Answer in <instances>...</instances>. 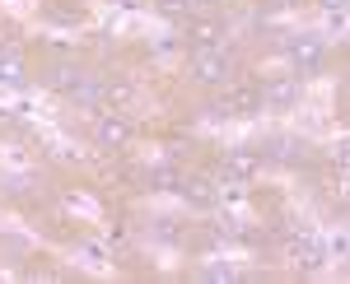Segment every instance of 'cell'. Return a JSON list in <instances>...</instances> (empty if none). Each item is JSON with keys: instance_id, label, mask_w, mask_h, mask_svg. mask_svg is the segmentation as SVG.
Masks as SVG:
<instances>
[{"instance_id": "30bf717a", "label": "cell", "mask_w": 350, "mask_h": 284, "mask_svg": "<svg viewBox=\"0 0 350 284\" xmlns=\"http://www.w3.org/2000/svg\"><path fill=\"white\" fill-rule=\"evenodd\" d=\"M52 89H61V94H75L84 84V75H80V66H52Z\"/></svg>"}, {"instance_id": "ba28073f", "label": "cell", "mask_w": 350, "mask_h": 284, "mask_svg": "<svg viewBox=\"0 0 350 284\" xmlns=\"http://www.w3.org/2000/svg\"><path fill=\"white\" fill-rule=\"evenodd\" d=\"M98 145H103V150H126V145H131V122H126L122 112H108V117L98 122Z\"/></svg>"}, {"instance_id": "8fae6325", "label": "cell", "mask_w": 350, "mask_h": 284, "mask_svg": "<svg viewBox=\"0 0 350 284\" xmlns=\"http://www.w3.org/2000/svg\"><path fill=\"white\" fill-rule=\"evenodd\" d=\"M47 19H52V24H84V10L80 5H66V0H47Z\"/></svg>"}, {"instance_id": "9c48e42d", "label": "cell", "mask_w": 350, "mask_h": 284, "mask_svg": "<svg viewBox=\"0 0 350 284\" xmlns=\"http://www.w3.org/2000/svg\"><path fill=\"white\" fill-rule=\"evenodd\" d=\"M295 98H299V75H275L267 89H262V103L280 107V112H285V107H295Z\"/></svg>"}, {"instance_id": "7c38bea8", "label": "cell", "mask_w": 350, "mask_h": 284, "mask_svg": "<svg viewBox=\"0 0 350 284\" xmlns=\"http://www.w3.org/2000/svg\"><path fill=\"white\" fill-rule=\"evenodd\" d=\"M271 158H280V163H304V158H308V145H304V140H275V145H271Z\"/></svg>"}, {"instance_id": "5bb4252c", "label": "cell", "mask_w": 350, "mask_h": 284, "mask_svg": "<svg viewBox=\"0 0 350 284\" xmlns=\"http://www.w3.org/2000/svg\"><path fill=\"white\" fill-rule=\"evenodd\" d=\"M159 14L173 19V24H183V19H187V0H159Z\"/></svg>"}, {"instance_id": "ffe728a7", "label": "cell", "mask_w": 350, "mask_h": 284, "mask_svg": "<svg viewBox=\"0 0 350 284\" xmlns=\"http://www.w3.org/2000/svg\"><path fill=\"white\" fill-rule=\"evenodd\" d=\"M267 5H275V10H285V5H299V0H267Z\"/></svg>"}, {"instance_id": "8992f818", "label": "cell", "mask_w": 350, "mask_h": 284, "mask_svg": "<svg viewBox=\"0 0 350 284\" xmlns=\"http://www.w3.org/2000/svg\"><path fill=\"white\" fill-rule=\"evenodd\" d=\"M178 191H183V201H187L191 210H215V201H219V186L211 178H183Z\"/></svg>"}, {"instance_id": "6da1fadb", "label": "cell", "mask_w": 350, "mask_h": 284, "mask_svg": "<svg viewBox=\"0 0 350 284\" xmlns=\"http://www.w3.org/2000/svg\"><path fill=\"white\" fill-rule=\"evenodd\" d=\"M262 173V154L257 150H229L224 163H219V178H224V191H239L243 182H252Z\"/></svg>"}, {"instance_id": "277c9868", "label": "cell", "mask_w": 350, "mask_h": 284, "mask_svg": "<svg viewBox=\"0 0 350 284\" xmlns=\"http://www.w3.org/2000/svg\"><path fill=\"white\" fill-rule=\"evenodd\" d=\"M285 52L295 56V75L299 79H308V75L323 70V42H318V38H290Z\"/></svg>"}, {"instance_id": "ac0fdd59", "label": "cell", "mask_w": 350, "mask_h": 284, "mask_svg": "<svg viewBox=\"0 0 350 284\" xmlns=\"http://www.w3.org/2000/svg\"><path fill=\"white\" fill-rule=\"evenodd\" d=\"M346 5H350V0H323L327 14H346Z\"/></svg>"}, {"instance_id": "9a60e30c", "label": "cell", "mask_w": 350, "mask_h": 284, "mask_svg": "<svg viewBox=\"0 0 350 284\" xmlns=\"http://www.w3.org/2000/svg\"><path fill=\"white\" fill-rule=\"evenodd\" d=\"M103 98H108V103H126V98H131V84H126V79H117V84L103 89Z\"/></svg>"}, {"instance_id": "4fadbf2b", "label": "cell", "mask_w": 350, "mask_h": 284, "mask_svg": "<svg viewBox=\"0 0 350 284\" xmlns=\"http://www.w3.org/2000/svg\"><path fill=\"white\" fill-rule=\"evenodd\" d=\"M178 182H183V173H178L173 163H159V168H150V191H178Z\"/></svg>"}, {"instance_id": "44dd1931", "label": "cell", "mask_w": 350, "mask_h": 284, "mask_svg": "<svg viewBox=\"0 0 350 284\" xmlns=\"http://www.w3.org/2000/svg\"><path fill=\"white\" fill-rule=\"evenodd\" d=\"M117 5H131V0H117Z\"/></svg>"}, {"instance_id": "e0dca14e", "label": "cell", "mask_w": 350, "mask_h": 284, "mask_svg": "<svg viewBox=\"0 0 350 284\" xmlns=\"http://www.w3.org/2000/svg\"><path fill=\"white\" fill-rule=\"evenodd\" d=\"M346 252H350V242H346V233H336V242H332V257H336V261H346Z\"/></svg>"}, {"instance_id": "3957f363", "label": "cell", "mask_w": 350, "mask_h": 284, "mask_svg": "<svg viewBox=\"0 0 350 284\" xmlns=\"http://www.w3.org/2000/svg\"><path fill=\"white\" fill-rule=\"evenodd\" d=\"M191 75L201 79V84H224L229 79V56L219 52V47H196L191 52Z\"/></svg>"}, {"instance_id": "52a82bcc", "label": "cell", "mask_w": 350, "mask_h": 284, "mask_svg": "<svg viewBox=\"0 0 350 284\" xmlns=\"http://www.w3.org/2000/svg\"><path fill=\"white\" fill-rule=\"evenodd\" d=\"M183 28H187L191 47H219V42H224V24L211 19V14H201V19H183Z\"/></svg>"}, {"instance_id": "5b68a950", "label": "cell", "mask_w": 350, "mask_h": 284, "mask_svg": "<svg viewBox=\"0 0 350 284\" xmlns=\"http://www.w3.org/2000/svg\"><path fill=\"white\" fill-rule=\"evenodd\" d=\"M285 261H290L295 270H318V266H323V247H318V238L295 233V238L285 242Z\"/></svg>"}, {"instance_id": "d6986e66", "label": "cell", "mask_w": 350, "mask_h": 284, "mask_svg": "<svg viewBox=\"0 0 350 284\" xmlns=\"http://www.w3.org/2000/svg\"><path fill=\"white\" fill-rule=\"evenodd\" d=\"M187 5H201V10H211V5H219V0H187Z\"/></svg>"}, {"instance_id": "7a4b0ae2", "label": "cell", "mask_w": 350, "mask_h": 284, "mask_svg": "<svg viewBox=\"0 0 350 284\" xmlns=\"http://www.w3.org/2000/svg\"><path fill=\"white\" fill-rule=\"evenodd\" d=\"M215 112H224V117H257L262 112V89L257 84H234L215 103Z\"/></svg>"}, {"instance_id": "2e32d148", "label": "cell", "mask_w": 350, "mask_h": 284, "mask_svg": "<svg viewBox=\"0 0 350 284\" xmlns=\"http://www.w3.org/2000/svg\"><path fill=\"white\" fill-rule=\"evenodd\" d=\"M206 280H234V266H211Z\"/></svg>"}]
</instances>
